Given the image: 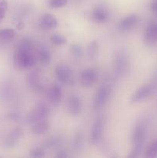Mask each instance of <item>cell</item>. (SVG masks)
<instances>
[{
	"mask_svg": "<svg viewBox=\"0 0 157 158\" xmlns=\"http://www.w3.org/2000/svg\"><path fill=\"white\" fill-rule=\"evenodd\" d=\"M36 63L33 44L29 39H24L18 43L14 53V65L19 69H26Z\"/></svg>",
	"mask_w": 157,
	"mask_h": 158,
	"instance_id": "cell-1",
	"label": "cell"
},
{
	"mask_svg": "<svg viewBox=\"0 0 157 158\" xmlns=\"http://www.w3.org/2000/svg\"><path fill=\"white\" fill-rule=\"evenodd\" d=\"M146 132H147V127L144 122L139 123L134 127L132 134V149L128 157L134 158L138 157L140 155L146 140Z\"/></svg>",
	"mask_w": 157,
	"mask_h": 158,
	"instance_id": "cell-2",
	"label": "cell"
},
{
	"mask_svg": "<svg viewBox=\"0 0 157 158\" xmlns=\"http://www.w3.org/2000/svg\"><path fill=\"white\" fill-rule=\"evenodd\" d=\"M111 89L110 86L108 85H103L100 86L97 92L95 93V95L94 97L93 100V108L95 110H99L106 104L108 100H109V97L111 96Z\"/></svg>",
	"mask_w": 157,
	"mask_h": 158,
	"instance_id": "cell-3",
	"label": "cell"
},
{
	"mask_svg": "<svg viewBox=\"0 0 157 158\" xmlns=\"http://www.w3.org/2000/svg\"><path fill=\"white\" fill-rule=\"evenodd\" d=\"M129 67V60L125 52H120L116 54L113 63L114 73L116 77H121L127 72Z\"/></svg>",
	"mask_w": 157,
	"mask_h": 158,
	"instance_id": "cell-4",
	"label": "cell"
},
{
	"mask_svg": "<svg viewBox=\"0 0 157 158\" xmlns=\"http://www.w3.org/2000/svg\"><path fill=\"white\" fill-rule=\"evenodd\" d=\"M49 114V109L45 103L38 104L26 116V120L29 123H34L39 120H44Z\"/></svg>",
	"mask_w": 157,
	"mask_h": 158,
	"instance_id": "cell-5",
	"label": "cell"
},
{
	"mask_svg": "<svg viewBox=\"0 0 157 158\" xmlns=\"http://www.w3.org/2000/svg\"><path fill=\"white\" fill-rule=\"evenodd\" d=\"M155 89V83H151L148 84H145L140 86L139 88L135 91L131 97V102L132 103H138L143 100H146V98L152 95Z\"/></svg>",
	"mask_w": 157,
	"mask_h": 158,
	"instance_id": "cell-6",
	"label": "cell"
},
{
	"mask_svg": "<svg viewBox=\"0 0 157 158\" xmlns=\"http://www.w3.org/2000/svg\"><path fill=\"white\" fill-rule=\"evenodd\" d=\"M55 73L58 81L62 84H71L73 80L72 69L66 64H58L55 69Z\"/></svg>",
	"mask_w": 157,
	"mask_h": 158,
	"instance_id": "cell-7",
	"label": "cell"
},
{
	"mask_svg": "<svg viewBox=\"0 0 157 158\" xmlns=\"http://www.w3.org/2000/svg\"><path fill=\"white\" fill-rule=\"evenodd\" d=\"M98 76L97 72L92 68H87L82 71L80 74V83L84 87L89 88L96 82Z\"/></svg>",
	"mask_w": 157,
	"mask_h": 158,
	"instance_id": "cell-8",
	"label": "cell"
},
{
	"mask_svg": "<svg viewBox=\"0 0 157 158\" xmlns=\"http://www.w3.org/2000/svg\"><path fill=\"white\" fill-rule=\"evenodd\" d=\"M103 127H104V122L103 119L99 117L93 123V126L92 127L90 134V140L91 143L94 145H96L101 141L102 137H103Z\"/></svg>",
	"mask_w": 157,
	"mask_h": 158,
	"instance_id": "cell-9",
	"label": "cell"
},
{
	"mask_svg": "<svg viewBox=\"0 0 157 158\" xmlns=\"http://www.w3.org/2000/svg\"><path fill=\"white\" fill-rule=\"evenodd\" d=\"M139 22V16L136 14H130L127 16L124 17L119 24V29L122 32H129L132 30Z\"/></svg>",
	"mask_w": 157,
	"mask_h": 158,
	"instance_id": "cell-10",
	"label": "cell"
},
{
	"mask_svg": "<svg viewBox=\"0 0 157 158\" xmlns=\"http://www.w3.org/2000/svg\"><path fill=\"white\" fill-rule=\"evenodd\" d=\"M27 83L32 90L36 92L41 91L42 89V84L41 83V76L39 71L35 69L29 72L27 76Z\"/></svg>",
	"mask_w": 157,
	"mask_h": 158,
	"instance_id": "cell-11",
	"label": "cell"
},
{
	"mask_svg": "<svg viewBox=\"0 0 157 158\" xmlns=\"http://www.w3.org/2000/svg\"><path fill=\"white\" fill-rule=\"evenodd\" d=\"M144 40L149 44L157 43V22L148 25L144 33Z\"/></svg>",
	"mask_w": 157,
	"mask_h": 158,
	"instance_id": "cell-12",
	"label": "cell"
},
{
	"mask_svg": "<svg viewBox=\"0 0 157 158\" xmlns=\"http://www.w3.org/2000/svg\"><path fill=\"white\" fill-rule=\"evenodd\" d=\"M48 98L54 106H58L62 100L61 87L58 84H53L48 91Z\"/></svg>",
	"mask_w": 157,
	"mask_h": 158,
	"instance_id": "cell-13",
	"label": "cell"
},
{
	"mask_svg": "<svg viewBox=\"0 0 157 158\" xmlns=\"http://www.w3.org/2000/svg\"><path fill=\"white\" fill-rule=\"evenodd\" d=\"M68 111L72 116H77L80 114L82 109V103L79 97L77 96H71L67 103Z\"/></svg>",
	"mask_w": 157,
	"mask_h": 158,
	"instance_id": "cell-14",
	"label": "cell"
},
{
	"mask_svg": "<svg viewBox=\"0 0 157 158\" xmlns=\"http://www.w3.org/2000/svg\"><path fill=\"white\" fill-rule=\"evenodd\" d=\"M92 19L95 23H105L109 20V14L105 8L98 6L92 11Z\"/></svg>",
	"mask_w": 157,
	"mask_h": 158,
	"instance_id": "cell-15",
	"label": "cell"
},
{
	"mask_svg": "<svg viewBox=\"0 0 157 158\" xmlns=\"http://www.w3.org/2000/svg\"><path fill=\"white\" fill-rule=\"evenodd\" d=\"M40 26L45 29H55L58 26V20L52 14H45L41 17L39 21Z\"/></svg>",
	"mask_w": 157,
	"mask_h": 158,
	"instance_id": "cell-16",
	"label": "cell"
},
{
	"mask_svg": "<svg viewBox=\"0 0 157 158\" xmlns=\"http://www.w3.org/2000/svg\"><path fill=\"white\" fill-rule=\"evenodd\" d=\"M49 123L46 119L39 120L33 123L32 127V133L35 135H42L49 130Z\"/></svg>",
	"mask_w": 157,
	"mask_h": 158,
	"instance_id": "cell-17",
	"label": "cell"
},
{
	"mask_svg": "<svg viewBox=\"0 0 157 158\" xmlns=\"http://www.w3.org/2000/svg\"><path fill=\"white\" fill-rule=\"evenodd\" d=\"M22 130L20 128L16 127L12 130V132L9 134L6 140V145L8 147H13L16 144L18 140L22 136Z\"/></svg>",
	"mask_w": 157,
	"mask_h": 158,
	"instance_id": "cell-18",
	"label": "cell"
},
{
	"mask_svg": "<svg viewBox=\"0 0 157 158\" xmlns=\"http://www.w3.org/2000/svg\"><path fill=\"white\" fill-rule=\"evenodd\" d=\"M15 32L10 28H6L0 30V43H8L15 40Z\"/></svg>",
	"mask_w": 157,
	"mask_h": 158,
	"instance_id": "cell-19",
	"label": "cell"
},
{
	"mask_svg": "<svg viewBox=\"0 0 157 158\" xmlns=\"http://www.w3.org/2000/svg\"><path fill=\"white\" fill-rule=\"evenodd\" d=\"M38 58L42 64H48L51 60V55L49 49L45 46H42L38 52Z\"/></svg>",
	"mask_w": 157,
	"mask_h": 158,
	"instance_id": "cell-20",
	"label": "cell"
},
{
	"mask_svg": "<svg viewBox=\"0 0 157 158\" xmlns=\"http://www.w3.org/2000/svg\"><path fill=\"white\" fill-rule=\"evenodd\" d=\"M145 157L149 158L157 157V139L148 147L145 153Z\"/></svg>",
	"mask_w": 157,
	"mask_h": 158,
	"instance_id": "cell-21",
	"label": "cell"
},
{
	"mask_svg": "<svg viewBox=\"0 0 157 158\" xmlns=\"http://www.w3.org/2000/svg\"><path fill=\"white\" fill-rule=\"evenodd\" d=\"M51 42L56 46H62L67 43V39L60 34H54L50 38Z\"/></svg>",
	"mask_w": 157,
	"mask_h": 158,
	"instance_id": "cell-22",
	"label": "cell"
},
{
	"mask_svg": "<svg viewBox=\"0 0 157 158\" xmlns=\"http://www.w3.org/2000/svg\"><path fill=\"white\" fill-rule=\"evenodd\" d=\"M68 0H49V6L52 9H59L67 5Z\"/></svg>",
	"mask_w": 157,
	"mask_h": 158,
	"instance_id": "cell-23",
	"label": "cell"
},
{
	"mask_svg": "<svg viewBox=\"0 0 157 158\" xmlns=\"http://www.w3.org/2000/svg\"><path fill=\"white\" fill-rule=\"evenodd\" d=\"M70 50L72 55H73L75 57L80 58V57L83 56V49H82V47L79 46V45L72 44L70 47Z\"/></svg>",
	"mask_w": 157,
	"mask_h": 158,
	"instance_id": "cell-24",
	"label": "cell"
},
{
	"mask_svg": "<svg viewBox=\"0 0 157 158\" xmlns=\"http://www.w3.org/2000/svg\"><path fill=\"white\" fill-rule=\"evenodd\" d=\"M8 9V3L6 0L0 1V23L3 20L6 15Z\"/></svg>",
	"mask_w": 157,
	"mask_h": 158,
	"instance_id": "cell-25",
	"label": "cell"
},
{
	"mask_svg": "<svg viewBox=\"0 0 157 158\" xmlns=\"http://www.w3.org/2000/svg\"><path fill=\"white\" fill-rule=\"evenodd\" d=\"M97 52H98V44L96 42H92L89 46V55L90 58H94L96 55Z\"/></svg>",
	"mask_w": 157,
	"mask_h": 158,
	"instance_id": "cell-26",
	"label": "cell"
},
{
	"mask_svg": "<svg viewBox=\"0 0 157 158\" xmlns=\"http://www.w3.org/2000/svg\"><path fill=\"white\" fill-rule=\"evenodd\" d=\"M60 141H61V139H60V137H57V136L52 137L46 140V146L49 147V148H50V147L56 146V145H58V143H60Z\"/></svg>",
	"mask_w": 157,
	"mask_h": 158,
	"instance_id": "cell-27",
	"label": "cell"
},
{
	"mask_svg": "<svg viewBox=\"0 0 157 158\" xmlns=\"http://www.w3.org/2000/svg\"><path fill=\"white\" fill-rule=\"evenodd\" d=\"M29 155L32 157H44V151L40 148H34L30 151Z\"/></svg>",
	"mask_w": 157,
	"mask_h": 158,
	"instance_id": "cell-28",
	"label": "cell"
},
{
	"mask_svg": "<svg viewBox=\"0 0 157 158\" xmlns=\"http://www.w3.org/2000/svg\"><path fill=\"white\" fill-rule=\"evenodd\" d=\"M82 143H83V135L81 134H78L75 137V140H74V144H75V148H79L81 147Z\"/></svg>",
	"mask_w": 157,
	"mask_h": 158,
	"instance_id": "cell-29",
	"label": "cell"
},
{
	"mask_svg": "<svg viewBox=\"0 0 157 158\" xmlns=\"http://www.w3.org/2000/svg\"><path fill=\"white\" fill-rule=\"evenodd\" d=\"M151 10L154 15L157 16V0H152L151 2Z\"/></svg>",
	"mask_w": 157,
	"mask_h": 158,
	"instance_id": "cell-30",
	"label": "cell"
},
{
	"mask_svg": "<svg viewBox=\"0 0 157 158\" xmlns=\"http://www.w3.org/2000/svg\"><path fill=\"white\" fill-rule=\"evenodd\" d=\"M55 157H60V158L66 157H68V154H67V153L66 152V151H60L59 152H58V154H57L56 155H55Z\"/></svg>",
	"mask_w": 157,
	"mask_h": 158,
	"instance_id": "cell-31",
	"label": "cell"
}]
</instances>
